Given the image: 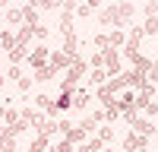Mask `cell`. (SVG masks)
<instances>
[{
	"mask_svg": "<svg viewBox=\"0 0 158 152\" xmlns=\"http://www.w3.org/2000/svg\"><path fill=\"white\" fill-rule=\"evenodd\" d=\"M22 22H25V25H38V6H29V3H25V6H22Z\"/></svg>",
	"mask_w": 158,
	"mask_h": 152,
	"instance_id": "19",
	"label": "cell"
},
{
	"mask_svg": "<svg viewBox=\"0 0 158 152\" xmlns=\"http://www.w3.org/2000/svg\"><path fill=\"white\" fill-rule=\"evenodd\" d=\"M85 76V60L79 57V60H73L70 63V70H67V76H63V82H60V92H73L76 89V82Z\"/></svg>",
	"mask_w": 158,
	"mask_h": 152,
	"instance_id": "1",
	"label": "cell"
},
{
	"mask_svg": "<svg viewBox=\"0 0 158 152\" xmlns=\"http://www.w3.org/2000/svg\"><path fill=\"white\" fill-rule=\"evenodd\" d=\"M98 139H101L104 146H108L111 139H114V127H101V130H98Z\"/></svg>",
	"mask_w": 158,
	"mask_h": 152,
	"instance_id": "28",
	"label": "cell"
},
{
	"mask_svg": "<svg viewBox=\"0 0 158 152\" xmlns=\"http://www.w3.org/2000/svg\"><path fill=\"white\" fill-rule=\"evenodd\" d=\"M92 44H95V48H101V51H108V48H111V38H108V32H98L95 38H92Z\"/></svg>",
	"mask_w": 158,
	"mask_h": 152,
	"instance_id": "24",
	"label": "cell"
},
{
	"mask_svg": "<svg viewBox=\"0 0 158 152\" xmlns=\"http://www.w3.org/2000/svg\"><path fill=\"white\" fill-rule=\"evenodd\" d=\"M85 136H89V133H85V130H82V127H79V124H76V127H70V133H67V136H63V139H70V143H73V146H79V143H85Z\"/></svg>",
	"mask_w": 158,
	"mask_h": 152,
	"instance_id": "13",
	"label": "cell"
},
{
	"mask_svg": "<svg viewBox=\"0 0 158 152\" xmlns=\"http://www.w3.org/2000/svg\"><path fill=\"white\" fill-rule=\"evenodd\" d=\"M98 22H101V25H114V29H123V25H120V10H117V3L101 6V10H98Z\"/></svg>",
	"mask_w": 158,
	"mask_h": 152,
	"instance_id": "2",
	"label": "cell"
},
{
	"mask_svg": "<svg viewBox=\"0 0 158 152\" xmlns=\"http://www.w3.org/2000/svg\"><path fill=\"white\" fill-rule=\"evenodd\" d=\"M48 63H51L54 70H70V63H73V60L63 54V51H51V60H48Z\"/></svg>",
	"mask_w": 158,
	"mask_h": 152,
	"instance_id": "10",
	"label": "cell"
},
{
	"mask_svg": "<svg viewBox=\"0 0 158 152\" xmlns=\"http://www.w3.org/2000/svg\"><path fill=\"white\" fill-rule=\"evenodd\" d=\"M32 35H35V25H22V29L16 32V44H19V48H29Z\"/></svg>",
	"mask_w": 158,
	"mask_h": 152,
	"instance_id": "11",
	"label": "cell"
},
{
	"mask_svg": "<svg viewBox=\"0 0 158 152\" xmlns=\"http://www.w3.org/2000/svg\"><path fill=\"white\" fill-rule=\"evenodd\" d=\"M0 67H3V63H0Z\"/></svg>",
	"mask_w": 158,
	"mask_h": 152,
	"instance_id": "46",
	"label": "cell"
},
{
	"mask_svg": "<svg viewBox=\"0 0 158 152\" xmlns=\"http://www.w3.org/2000/svg\"><path fill=\"white\" fill-rule=\"evenodd\" d=\"M89 82H92V86H104V82H108V73H104L101 67L92 70V73H89Z\"/></svg>",
	"mask_w": 158,
	"mask_h": 152,
	"instance_id": "23",
	"label": "cell"
},
{
	"mask_svg": "<svg viewBox=\"0 0 158 152\" xmlns=\"http://www.w3.org/2000/svg\"><path fill=\"white\" fill-rule=\"evenodd\" d=\"M104 149V143H101V139L95 136V139H89V143H82V146H79L76 152H101Z\"/></svg>",
	"mask_w": 158,
	"mask_h": 152,
	"instance_id": "22",
	"label": "cell"
},
{
	"mask_svg": "<svg viewBox=\"0 0 158 152\" xmlns=\"http://www.w3.org/2000/svg\"><path fill=\"white\" fill-rule=\"evenodd\" d=\"M48 35H51V32H48V25H35V38H41V41H44Z\"/></svg>",
	"mask_w": 158,
	"mask_h": 152,
	"instance_id": "36",
	"label": "cell"
},
{
	"mask_svg": "<svg viewBox=\"0 0 158 152\" xmlns=\"http://www.w3.org/2000/svg\"><path fill=\"white\" fill-rule=\"evenodd\" d=\"M101 152H114V149H101Z\"/></svg>",
	"mask_w": 158,
	"mask_h": 152,
	"instance_id": "43",
	"label": "cell"
},
{
	"mask_svg": "<svg viewBox=\"0 0 158 152\" xmlns=\"http://www.w3.org/2000/svg\"><path fill=\"white\" fill-rule=\"evenodd\" d=\"M101 54H104V73L120 76V54H117V48H108V51H101Z\"/></svg>",
	"mask_w": 158,
	"mask_h": 152,
	"instance_id": "4",
	"label": "cell"
},
{
	"mask_svg": "<svg viewBox=\"0 0 158 152\" xmlns=\"http://www.w3.org/2000/svg\"><path fill=\"white\" fill-rule=\"evenodd\" d=\"M38 10H63L60 0H38Z\"/></svg>",
	"mask_w": 158,
	"mask_h": 152,
	"instance_id": "29",
	"label": "cell"
},
{
	"mask_svg": "<svg viewBox=\"0 0 158 152\" xmlns=\"http://www.w3.org/2000/svg\"><path fill=\"white\" fill-rule=\"evenodd\" d=\"M16 86H19V92H22V98H25V92H29V89H32V76H22V79H19Z\"/></svg>",
	"mask_w": 158,
	"mask_h": 152,
	"instance_id": "30",
	"label": "cell"
},
{
	"mask_svg": "<svg viewBox=\"0 0 158 152\" xmlns=\"http://www.w3.org/2000/svg\"><path fill=\"white\" fill-rule=\"evenodd\" d=\"M60 32L63 35L73 32V10H60Z\"/></svg>",
	"mask_w": 158,
	"mask_h": 152,
	"instance_id": "16",
	"label": "cell"
},
{
	"mask_svg": "<svg viewBox=\"0 0 158 152\" xmlns=\"http://www.w3.org/2000/svg\"><path fill=\"white\" fill-rule=\"evenodd\" d=\"M63 54H67L70 60H79V38H76V32L63 35Z\"/></svg>",
	"mask_w": 158,
	"mask_h": 152,
	"instance_id": "7",
	"label": "cell"
},
{
	"mask_svg": "<svg viewBox=\"0 0 158 152\" xmlns=\"http://www.w3.org/2000/svg\"><path fill=\"white\" fill-rule=\"evenodd\" d=\"M146 149H149V136H139L133 130L123 136V152H146Z\"/></svg>",
	"mask_w": 158,
	"mask_h": 152,
	"instance_id": "3",
	"label": "cell"
},
{
	"mask_svg": "<svg viewBox=\"0 0 158 152\" xmlns=\"http://www.w3.org/2000/svg\"><path fill=\"white\" fill-rule=\"evenodd\" d=\"M79 127H82V130H85V133H92V130H95V127H98V124H95V120H92V114H89V117H85L82 124H79Z\"/></svg>",
	"mask_w": 158,
	"mask_h": 152,
	"instance_id": "35",
	"label": "cell"
},
{
	"mask_svg": "<svg viewBox=\"0 0 158 152\" xmlns=\"http://www.w3.org/2000/svg\"><path fill=\"white\" fill-rule=\"evenodd\" d=\"M57 124H60V133H63V136H67V133H70V127H73L70 120H57Z\"/></svg>",
	"mask_w": 158,
	"mask_h": 152,
	"instance_id": "39",
	"label": "cell"
},
{
	"mask_svg": "<svg viewBox=\"0 0 158 152\" xmlns=\"http://www.w3.org/2000/svg\"><path fill=\"white\" fill-rule=\"evenodd\" d=\"M117 117H120V108H117V101H114V105H108V108H104V120H108V124H114Z\"/></svg>",
	"mask_w": 158,
	"mask_h": 152,
	"instance_id": "25",
	"label": "cell"
},
{
	"mask_svg": "<svg viewBox=\"0 0 158 152\" xmlns=\"http://www.w3.org/2000/svg\"><path fill=\"white\" fill-rule=\"evenodd\" d=\"M48 149H51V136H41V133H38L32 139V146H29V152H48Z\"/></svg>",
	"mask_w": 158,
	"mask_h": 152,
	"instance_id": "15",
	"label": "cell"
},
{
	"mask_svg": "<svg viewBox=\"0 0 158 152\" xmlns=\"http://www.w3.org/2000/svg\"><path fill=\"white\" fill-rule=\"evenodd\" d=\"M146 76H149V82H158V57L152 60V67H149V73H146Z\"/></svg>",
	"mask_w": 158,
	"mask_h": 152,
	"instance_id": "32",
	"label": "cell"
},
{
	"mask_svg": "<svg viewBox=\"0 0 158 152\" xmlns=\"http://www.w3.org/2000/svg\"><path fill=\"white\" fill-rule=\"evenodd\" d=\"M54 76H57V70L51 67V63H44L41 70H35V76H32V79H38V82H51Z\"/></svg>",
	"mask_w": 158,
	"mask_h": 152,
	"instance_id": "12",
	"label": "cell"
},
{
	"mask_svg": "<svg viewBox=\"0 0 158 152\" xmlns=\"http://www.w3.org/2000/svg\"><path fill=\"white\" fill-rule=\"evenodd\" d=\"M92 120H95V124H101V120H104V108H98V111H92Z\"/></svg>",
	"mask_w": 158,
	"mask_h": 152,
	"instance_id": "38",
	"label": "cell"
},
{
	"mask_svg": "<svg viewBox=\"0 0 158 152\" xmlns=\"http://www.w3.org/2000/svg\"><path fill=\"white\" fill-rule=\"evenodd\" d=\"M25 57H29V48H19L16 44V48L10 51V63H13V67H19V60H25Z\"/></svg>",
	"mask_w": 158,
	"mask_h": 152,
	"instance_id": "21",
	"label": "cell"
},
{
	"mask_svg": "<svg viewBox=\"0 0 158 152\" xmlns=\"http://www.w3.org/2000/svg\"><path fill=\"white\" fill-rule=\"evenodd\" d=\"M117 10H120V25L127 29L130 19L136 16V3H133V0H117Z\"/></svg>",
	"mask_w": 158,
	"mask_h": 152,
	"instance_id": "6",
	"label": "cell"
},
{
	"mask_svg": "<svg viewBox=\"0 0 158 152\" xmlns=\"http://www.w3.org/2000/svg\"><path fill=\"white\" fill-rule=\"evenodd\" d=\"M6 22H13V25L22 22V10H19V6H10V10H6Z\"/></svg>",
	"mask_w": 158,
	"mask_h": 152,
	"instance_id": "27",
	"label": "cell"
},
{
	"mask_svg": "<svg viewBox=\"0 0 158 152\" xmlns=\"http://www.w3.org/2000/svg\"><path fill=\"white\" fill-rule=\"evenodd\" d=\"M92 13H95V10H92L89 3H79V6H76V16H82V19H85V16H92Z\"/></svg>",
	"mask_w": 158,
	"mask_h": 152,
	"instance_id": "33",
	"label": "cell"
},
{
	"mask_svg": "<svg viewBox=\"0 0 158 152\" xmlns=\"http://www.w3.org/2000/svg\"><path fill=\"white\" fill-rule=\"evenodd\" d=\"M95 98L101 101L104 108H108V105H114V101H117V98H114V92H111L108 86H98V92H95Z\"/></svg>",
	"mask_w": 158,
	"mask_h": 152,
	"instance_id": "18",
	"label": "cell"
},
{
	"mask_svg": "<svg viewBox=\"0 0 158 152\" xmlns=\"http://www.w3.org/2000/svg\"><path fill=\"white\" fill-rule=\"evenodd\" d=\"M89 101H92V92H89V89H73V108H76V111H85Z\"/></svg>",
	"mask_w": 158,
	"mask_h": 152,
	"instance_id": "9",
	"label": "cell"
},
{
	"mask_svg": "<svg viewBox=\"0 0 158 152\" xmlns=\"http://www.w3.org/2000/svg\"><path fill=\"white\" fill-rule=\"evenodd\" d=\"M6 117V105H0V120H3Z\"/></svg>",
	"mask_w": 158,
	"mask_h": 152,
	"instance_id": "40",
	"label": "cell"
},
{
	"mask_svg": "<svg viewBox=\"0 0 158 152\" xmlns=\"http://www.w3.org/2000/svg\"><path fill=\"white\" fill-rule=\"evenodd\" d=\"M10 79L19 82V79H22V70H19V67H10Z\"/></svg>",
	"mask_w": 158,
	"mask_h": 152,
	"instance_id": "37",
	"label": "cell"
},
{
	"mask_svg": "<svg viewBox=\"0 0 158 152\" xmlns=\"http://www.w3.org/2000/svg\"><path fill=\"white\" fill-rule=\"evenodd\" d=\"M130 127H133V133H139V136H155V124L149 117H136Z\"/></svg>",
	"mask_w": 158,
	"mask_h": 152,
	"instance_id": "8",
	"label": "cell"
},
{
	"mask_svg": "<svg viewBox=\"0 0 158 152\" xmlns=\"http://www.w3.org/2000/svg\"><path fill=\"white\" fill-rule=\"evenodd\" d=\"M0 10H10V0H0Z\"/></svg>",
	"mask_w": 158,
	"mask_h": 152,
	"instance_id": "41",
	"label": "cell"
},
{
	"mask_svg": "<svg viewBox=\"0 0 158 152\" xmlns=\"http://www.w3.org/2000/svg\"><path fill=\"white\" fill-rule=\"evenodd\" d=\"M139 111H146L149 117H158V105H155V101H146V105H142Z\"/></svg>",
	"mask_w": 158,
	"mask_h": 152,
	"instance_id": "31",
	"label": "cell"
},
{
	"mask_svg": "<svg viewBox=\"0 0 158 152\" xmlns=\"http://www.w3.org/2000/svg\"><path fill=\"white\" fill-rule=\"evenodd\" d=\"M19 120V111L16 108H6V117H3V124H16Z\"/></svg>",
	"mask_w": 158,
	"mask_h": 152,
	"instance_id": "34",
	"label": "cell"
},
{
	"mask_svg": "<svg viewBox=\"0 0 158 152\" xmlns=\"http://www.w3.org/2000/svg\"><path fill=\"white\" fill-rule=\"evenodd\" d=\"M155 41H158V35H155Z\"/></svg>",
	"mask_w": 158,
	"mask_h": 152,
	"instance_id": "44",
	"label": "cell"
},
{
	"mask_svg": "<svg viewBox=\"0 0 158 152\" xmlns=\"http://www.w3.org/2000/svg\"><path fill=\"white\" fill-rule=\"evenodd\" d=\"M0 95H3V76H0Z\"/></svg>",
	"mask_w": 158,
	"mask_h": 152,
	"instance_id": "42",
	"label": "cell"
},
{
	"mask_svg": "<svg viewBox=\"0 0 158 152\" xmlns=\"http://www.w3.org/2000/svg\"><path fill=\"white\" fill-rule=\"evenodd\" d=\"M108 38H111V48H123V44H127V32H123V29H111Z\"/></svg>",
	"mask_w": 158,
	"mask_h": 152,
	"instance_id": "20",
	"label": "cell"
},
{
	"mask_svg": "<svg viewBox=\"0 0 158 152\" xmlns=\"http://www.w3.org/2000/svg\"><path fill=\"white\" fill-rule=\"evenodd\" d=\"M25 60H29V63H32L35 70H41L44 63L51 60V51H48V44H38L35 51H29V57H25Z\"/></svg>",
	"mask_w": 158,
	"mask_h": 152,
	"instance_id": "5",
	"label": "cell"
},
{
	"mask_svg": "<svg viewBox=\"0 0 158 152\" xmlns=\"http://www.w3.org/2000/svg\"><path fill=\"white\" fill-rule=\"evenodd\" d=\"M142 32H146V35H158V16H149L146 25H142Z\"/></svg>",
	"mask_w": 158,
	"mask_h": 152,
	"instance_id": "26",
	"label": "cell"
},
{
	"mask_svg": "<svg viewBox=\"0 0 158 152\" xmlns=\"http://www.w3.org/2000/svg\"><path fill=\"white\" fill-rule=\"evenodd\" d=\"M54 105H57V114H60V111H70V108H73V92H60V95L54 98Z\"/></svg>",
	"mask_w": 158,
	"mask_h": 152,
	"instance_id": "14",
	"label": "cell"
},
{
	"mask_svg": "<svg viewBox=\"0 0 158 152\" xmlns=\"http://www.w3.org/2000/svg\"><path fill=\"white\" fill-rule=\"evenodd\" d=\"M155 136H158V130H155Z\"/></svg>",
	"mask_w": 158,
	"mask_h": 152,
	"instance_id": "45",
	"label": "cell"
},
{
	"mask_svg": "<svg viewBox=\"0 0 158 152\" xmlns=\"http://www.w3.org/2000/svg\"><path fill=\"white\" fill-rule=\"evenodd\" d=\"M0 48H3V51H13V48H16V32H10V29L0 32Z\"/></svg>",
	"mask_w": 158,
	"mask_h": 152,
	"instance_id": "17",
	"label": "cell"
}]
</instances>
